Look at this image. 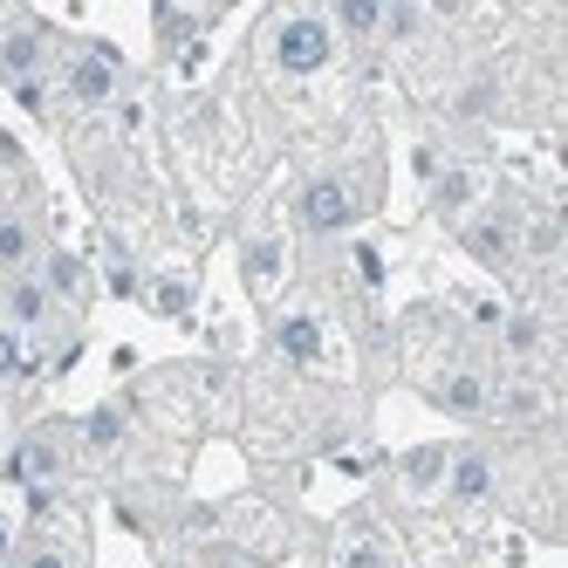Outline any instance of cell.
<instances>
[{
  "mask_svg": "<svg viewBox=\"0 0 568 568\" xmlns=\"http://www.w3.org/2000/svg\"><path fill=\"white\" fill-rule=\"evenodd\" d=\"M267 69H281L288 83H308V75H322L343 49H336V34H329V21H322L315 8H281L274 21H267Z\"/></svg>",
  "mask_w": 568,
  "mask_h": 568,
  "instance_id": "1",
  "label": "cell"
},
{
  "mask_svg": "<svg viewBox=\"0 0 568 568\" xmlns=\"http://www.w3.org/2000/svg\"><path fill=\"white\" fill-rule=\"evenodd\" d=\"M55 83L69 110H110L124 90V55L116 42H75L69 55H55Z\"/></svg>",
  "mask_w": 568,
  "mask_h": 568,
  "instance_id": "2",
  "label": "cell"
},
{
  "mask_svg": "<svg viewBox=\"0 0 568 568\" xmlns=\"http://www.w3.org/2000/svg\"><path fill=\"white\" fill-rule=\"evenodd\" d=\"M69 459H75V425H69V418H49V425H34V432L14 445L8 479H21L28 494H55V479L69 473Z\"/></svg>",
  "mask_w": 568,
  "mask_h": 568,
  "instance_id": "3",
  "label": "cell"
},
{
  "mask_svg": "<svg viewBox=\"0 0 568 568\" xmlns=\"http://www.w3.org/2000/svg\"><path fill=\"white\" fill-rule=\"evenodd\" d=\"M356 220H363V199L349 192V179H336V172L302 179V192H295V233L336 240V233H349Z\"/></svg>",
  "mask_w": 568,
  "mask_h": 568,
  "instance_id": "4",
  "label": "cell"
},
{
  "mask_svg": "<svg viewBox=\"0 0 568 568\" xmlns=\"http://www.w3.org/2000/svg\"><path fill=\"white\" fill-rule=\"evenodd\" d=\"M453 507H486L500 494V459L486 453V445H453V459H445V486H438Z\"/></svg>",
  "mask_w": 568,
  "mask_h": 568,
  "instance_id": "5",
  "label": "cell"
},
{
  "mask_svg": "<svg viewBox=\"0 0 568 568\" xmlns=\"http://www.w3.org/2000/svg\"><path fill=\"white\" fill-rule=\"evenodd\" d=\"M500 356L527 377L535 363H548V356H555V322H548L541 308H514V315L500 322Z\"/></svg>",
  "mask_w": 568,
  "mask_h": 568,
  "instance_id": "6",
  "label": "cell"
},
{
  "mask_svg": "<svg viewBox=\"0 0 568 568\" xmlns=\"http://www.w3.org/2000/svg\"><path fill=\"white\" fill-rule=\"evenodd\" d=\"M0 322H8V329H21V336L34 343V336H42L49 322H55L49 288H42L34 274H8V281H0Z\"/></svg>",
  "mask_w": 568,
  "mask_h": 568,
  "instance_id": "7",
  "label": "cell"
},
{
  "mask_svg": "<svg viewBox=\"0 0 568 568\" xmlns=\"http://www.w3.org/2000/svg\"><path fill=\"white\" fill-rule=\"evenodd\" d=\"M34 281L49 288L55 308H83V302L97 295L90 261H83V254H69V247H42V261H34Z\"/></svg>",
  "mask_w": 568,
  "mask_h": 568,
  "instance_id": "8",
  "label": "cell"
},
{
  "mask_svg": "<svg viewBox=\"0 0 568 568\" xmlns=\"http://www.w3.org/2000/svg\"><path fill=\"white\" fill-rule=\"evenodd\" d=\"M486 418H500V425L527 432V425H548V418H555V397H548V384H535V377H514V384H494Z\"/></svg>",
  "mask_w": 568,
  "mask_h": 568,
  "instance_id": "9",
  "label": "cell"
},
{
  "mask_svg": "<svg viewBox=\"0 0 568 568\" xmlns=\"http://www.w3.org/2000/svg\"><path fill=\"white\" fill-rule=\"evenodd\" d=\"M432 404H438V412H453V418H466V425H479L486 404H494V377L473 371V363H466V371H445L432 384Z\"/></svg>",
  "mask_w": 568,
  "mask_h": 568,
  "instance_id": "10",
  "label": "cell"
},
{
  "mask_svg": "<svg viewBox=\"0 0 568 568\" xmlns=\"http://www.w3.org/2000/svg\"><path fill=\"white\" fill-rule=\"evenodd\" d=\"M459 247L473 261H486L494 274H507L514 267V220L507 213H473V220H459Z\"/></svg>",
  "mask_w": 568,
  "mask_h": 568,
  "instance_id": "11",
  "label": "cell"
},
{
  "mask_svg": "<svg viewBox=\"0 0 568 568\" xmlns=\"http://www.w3.org/2000/svg\"><path fill=\"white\" fill-rule=\"evenodd\" d=\"M479 192H486V179H479L473 165H438V172H432V206H438L445 220H473Z\"/></svg>",
  "mask_w": 568,
  "mask_h": 568,
  "instance_id": "12",
  "label": "cell"
},
{
  "mask_svg": "<svg viewBox=\"0 0 568 568\" xmlns=\"http://www.w3.org/2000/svg\"><path fill=\"white\" fill-rule=\"evenodd\" d=\"M34 261H42V233H34L28 213H0V281L8 274H34Z\"/></svg>",
  "mask_w": 568,
  "mask_h": 568,
  "instance_id": "13",
  "label": "cell"
},
{
  "mask_svg": "<svg viewBox=\"0 0 568 568\" xmlns=\"http://www.w3.org/2000/svg\"><path fill=\"white\" fill-rule=\"evenodd\" d=\"M281 267H288V240L281 233H261V240L240 247V281H247V295H274Z\"/></svg>",
  "mask_w": 568,
  "mask_h": 568,
  "instance_id": "14",
  "label": "cell"
},
{
  "mask_svg": "<svg viewBox=\"0 0 568 568\" xmlns=\"http://www.w3.org/2000/svg\"><path fill=\"white\" fill-rule=\"evenodd\" d=\"M322 21H329V34H336V49L343 42H377V34H384V0H336V8L329 14H322Z\"/></svg>",
  "mask_w": 568,
  "mask_h": 568,
  "instance_id": "15",
  "label": "cell"
},
{
  "mask_svg": "<svg viewBox=\"0 0 568 568\" xmlns=\"http://www.w3.org/2000/svg\"><path fill=\"white\" fill-rule=\"evenodd\" d=\"M124 412H116V404H97V412L75 425V453H90V459H116L124 453Z\"/></svg>",
  "mask_w": 568,
  "mask_h": 568,
  "instance_id": "16",
  "label": "cell"
},
{
  "mask_svg": "<svg viewBox=\"0 0 568 568\" xmlns=\"http://www.w3.org/2000/svg\"><path fill=\"white\" fill-rule=\"evenodd\" d=\"M206 28H213V14H192V8H151V34H158V49H165V55H185ZM192 55H199V49H192Z\"/></svg>",
  "mask_w": 568,
  "mask_h": 568,
  "instance_id": "17",
  "label": "cell"
},
{
  "mask_svg": "<svg viewBox=\"0 0 568 568\" xmlns=\"http://www.w3.org/2000/svg\"><path fill=\"white\" fill-rule=\"evenodd\" d=\"M445 459H453V445H412L404 466H397V479L425 500V494H438V486H445Z\"/></svg>",
  "mask_w": 568,
  "mask_h": 568,
  "instance_id": "18",
  "label": "cell"
},
{
  "mask_svg": "<svg viewBox=\"0 0 568 568\" xmlns=\"http://www.w3.org/2000/svg\"><path fill=\"white\" fill-rule=\"evenodd\" d=\"M274 349L288 363H322V322L315 315H281L274 322Z\"/></svg>",
  "mask_w": 568,
  "mask_h": 568,
  "instance_id": "19",
  "label": "cell"
},
{
  "mask_svg": "<svg viewBox=\"0 0 568 568\" xmlns=\"http://www.w3.org/2000/svg\"><path fill=\"white\" fill-rule=\"evenodd\" d=\"M144 302H151V315H165V322L192 315V274H158V281H144Z\"/></svg>",
  "mask_w": 568,
  "mask_h": 568,
  "instance_id": "20",
  "label": "cell"
},
{
  "mask_svg": "<svg viewBox=\"0 0 568 568\" xmlns=\"http://www.w3.org/2000/svg\"><path fill=\"white\" fill-rule=\"evenodd\" d=\"M432 28V8H418V0H384V34L377 42H418V34Z\"/></svg>",
  "mask_w": 568,
  "mask_h": 568,
  "instance_id": "21",
  "label": "cell"
},
{
  "mask_svg": "<svg viewBox=\"0 0 568 568\" xmlns=\"http://www.w3.org/2000/svg\"><path fill=\"white\" fill-rule=\"evenodd\" d=\"M28 377H34V343L0 322V384H28Z\"/></svg>",
  "mask_w": 568,
  "mask_h": 568,
  "instance_id": "22",
  "label": "cell"
},
{
  "mask_svg": "<svg viewBox=\"0 0 568 568\" xmlns=\"http://www.w3.org/2000/svg\"><path fill=\"white\" fill-rule=\"evenodd\" d=\"M494 110H500V75H473L453 97V116H494Z\"/></svg>",
  "mask_w": 568,
  "mask_h": 568,
  "instance_id": "23",
  "label": "cell"
},
{
  "mask_svg": "<svg viewBox=\"0 0 568 568\" xmlns=\"http://www.w3.org/2000/svg\"><path fill=\"white\" fill-rule=\"evenodd\" d=\"M103 288H110L116 302H138V295H144V274H138V261H131V254H110V267H103Z\"/></svg>",
  "mask_w": 568,
  "mask_h": 568,
  "instance_id": "24",
  "label": "cell"
},
{
  "mask_svg": "<svg viewBox=\"0 0 568 568\" xmlns=\"http://www.w3.org/2000/svg\"><path fill=\"white\" fill-rule=\"evenodd\" d=\"M21 568H75V555H62L55 541H28L21 548Z\"/></svg>",
  "mask_w": 568,
  "mask_h": 568,
  "instance_id": "25",
  "label": "cell"
},
{
  "mask_svg": "<svg viewBox=\"0 0 568 568\" xmlns=\"http://www.w3.org/2000/svg\"><path fill=\"white\" fill-rule=\"evenodd\" d=\"M199 568H261V561H247L240 548H206V555H199Z\"/></svg>",
  "mask_w": 568,
  "mask_h": 568,
  "instance_id": "26",
  "label": "cell"
},
{
  "mask_svg": "<svg viewBox=\"0 0 568 568\" xmlns=\"http://www.w3.org/2000/svg\"><path fill=\"white\" fill-rule=\"evenodd\" d=\"M158 568H199V555H172V561H158Z\"/></svg>",
  "mask_w": 568,
  "mask_h": 568,
  "instance_id": "27",
  "label": "cell"
},
{
  "mask_svg": "<svg viewBox=\"0 0 568 568\" xmlns=\"http://www.w3.org/2000/svg\"><path fill=\"white\" fill-rule=\"evenodd\" d=\"M0 568H8V561H0Z\"/></svg>",
  "mask_w": 568,
  "mask_h": 568,
  "instance_id": "28",
  "label": "cell"
}]
</instances>
